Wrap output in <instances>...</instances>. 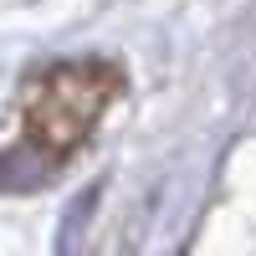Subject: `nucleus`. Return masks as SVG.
<instances>
[{
  "label": "nucleus",
  "mask_w": 256,
  "mask_h": 256,
  "mask_svg": "<svg viewBox=\"0 0 256 256\" xmlns=\"http://www.w3.org/2000/svg\"><path fill=\"white\" fill-rule=\"evenodd\" d=\"M118 92V72L108 62H56L52 72H41L26 92V113H20V148L16 159H31L36 174L56 169L88 144L92 123Z\"/></svg>",
  "instance_id": "f257e3e1"
}]
</instances>
